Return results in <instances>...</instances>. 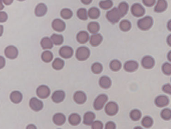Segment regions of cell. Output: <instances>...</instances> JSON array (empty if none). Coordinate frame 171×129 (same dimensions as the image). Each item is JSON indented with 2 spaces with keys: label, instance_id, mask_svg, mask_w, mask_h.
Returning a JSON list of instances; mask_svg holds the SVG:
<instances>
[{
  "label": "cell",
  "instance_id": "6da1fadb",
  "mask_svg": "<svg viewBox=\"0 0 171 129\" xmlns=\"http://www.w3.org/2000/svg\"><path fill=\"white\" fill-rule=\"evenodd\" d=\"M153 24V18L150 16L144 17L142 19H139L137 23L138 27L143 31L148 30V29H149L152 27Z\"/></svg>",
  "mask_w": 171,
  "mask_h": 129
},
{
  "label": "cell",
  "instance_id": "7a4b0ae2",
  "mask_svg": "<svg viewBox=\"0 0 171 129\" xmlns=\"http://www.w3.org/2000/svg\"><path fill=\"white\" fill-rule=\"evenodd\" d=\"M122 18L121 15L118 12V9L117 8H114L110 10L106 13V18L108 20L112 23H116L119 22L120 18Z\"/></svg>",
  "mask_w": 171,
  "mask_h": 129
},
{
  "label": "cell",
  "instance_id": "3957f363",
  "mask_svg": "<svg viewBox=\"0 0 171 129\" xmlns=\"http://www.w3.org/2000/svg\"><path fill=\"white\" fill-rule=\"evenodd\" d=\"M108 101V97L105 94H100L99 95L94 102V107L95 108V110L96 111H100L104 107L105 105V104Z\"/></svg>",
  "mask_w": 171,
  "mask_h": 129
},
{
  "label": "cell",
  "instance_id": "277c9868",
  "mask_svg": "<svg viewBox=\"0 0 171 129\" xmlns=\"http://www.w3.org/2000/svg\"><path fill=\"white\" fill-rule=\"evenodd\" d=\"M76 56L78 60L80 61L86 60V59H87L90 56V50L86 47H80L77 49Z\"/></svg>",
  "mask_w": 171,
  "mask_h": 129
},
{
  "label": "cell",
  "instance_id": "5b68a950",
  "mask_svg": "<svg viewBox=\"0 0 171 129\" xmlns=\"http://www.w3.org/2000/svg\"><path fill=\"white\" fill-rule=\"evenodd\" d=\"M5 56L10 59H16L18 56V50L16 47L13 46H9L6 48L4 51Z\"/></svg>",
  "mask_w": 171,
  "mask_h": 129
},
{
  "label": "cell",
  "instance_id": "8992f818",
  "mask_svg": "<svg viewBox=\"0 0 171 129\" xmlns=\"http://www.w3.org/2000/svg\"><path fill=\"white\" fill-rule=\"evenodd\" d=\"M118 111V107L115 102H110L105 106V112L109 116H114L117 115Z\"/></svg>",
  "mask_w": 171,
  "mask_h": 129
},
{
  "label": "cell",
  "instance_id": "52a82bcc",
  "mask_svg": "<svg viewBox=\"0 0 171 129\" xmlns=\"http://www.w3.org/2000/svg\"><path fill=\"white\" fill-rule=\"evenodd\" d=\"M131 12L135 17H142L145 13V9L140 4L134 3L131 8Z\"/></svg>",
  "mask_w": 171,
  "mask_h": 129
},
{
  "label": "cell",
  "instance_id": "ba28073f",
  "mask_svg": "<svg viewBox=\"0 0 171 129\" xmlns=\"http://www.w3.org/2000/svg\"><path fill=\"white\" fill-rule=\"evenodd\" d=\"M29 106L33 111L38 112L41 111L43 108V103L42 101H40L36 98H32L31 100L29 101Z\"/></svg>",
  "mask_w": 171,
  "mask_h": 129
},
{
  "label": "cell",
  "instance_id": "9c48e42d",
  "mask_svg": "<svg viewBox=\"0 0 171 129\" xmlns=\"http://www.w3.org/2000/svg\"><path fill=\"white\" fill-rule=\"evenodd\" d=\"M36 94L39 98L44 99L49 96L50 90L46 86H40L37 89Z\"/></svg>",
  "mask_w": 171,
  "mask_h": 129
},
{
  "label": "cell",
  "instance_id": "30bf717a",
  "mask_svg": "<svg viewBox=\"0 0 171 129\" xmlns=\"http://www.w3.org/2000/svg\"><path fill=\"white\" fill-rule=\"evenodd\" d=\"M52 26L55 31L61 32H63L65 28H66V24H65V23L62 20H61V19H56L53 21L52 23Z\"/></svg>",
  "mask_w": 171,
  "mask_h": 129
},
{
  "label": "cell",
  "instance_id": "8fae6325",
  "mask_svg": "<svg viewBox=\"0 0 171 129\" xmlns=\"http://www.w3.org/2000/svg\"><path fill=\"white\" fill-rule=\"evenodd\" d=\"M60 55L63 58H70L73 56L74 51L72 48L69 46H64L60 48Z\"/></svg>",
  "mask_w": 171,
  "mask_h": 129
},
{
  "label": "cell",
  "instance_id": "7c38bea8",
  "mask_svg": "<svg viewBox=\"0 0 171 129\" xmlns=\"http://www.w3.org/2000/svg\"><path fill=\"white\" fill-rule=\"evenodd\" d=\"M138 64L136 61H128L124 64V68L127 72H134L138 69Z\"/></svg>",
  "mask_w": 171,
  "mask_h": 129
},
{
  "label": "cell",
  "instance_id": "4fadbf2b",
  "mask_svg": "<svg viewBox=\"0 0 171 129\" xmlns=\"http://www.w3.org/2000/svg\"><path fill=\"white\" fill-rule=\"evenodd\" d=\"M47 12V6L44 3H39L35 9V14L37 17H42Z\"/></svg>",
  "mask_w": 171,
  "mask_h": 129
},
{
  "label": "cell",
  "instance_id": "5bb4252c",
  "mask_svg": "<svg viewBox=\"0 0 171 129\" xmlns=\"http://www.w3.org/2000/svg\"><path fill=\"white\" fill-rule=\"evenodd\" d=\"M74 100L78 105H82L86 101V96L81 91H78L74 94Z\"/></svg>",
  "mask_w": 171,
  "mask_h": 129
},
{
  "label": "cell",
  "instance_id": "9a60e30c",
  "mask_svg": "<svg viewBox=\"0 0 171 129\" xmlns=\"http://www.w3.org/2000/svg\"><path fill=\"white\" fill-rule=\"evenodd\" d=\"M10 100L14 104H19L22 102L23 99L22 94L19 91H13L10 94Z\"/></svg>",
  "mask_w": 171,
  "mask_h": 129
},
{
  "label": "cell",
  "instance_id": "2e32d148",
  "mask_svg": "<svg viewBox=\"0 0 171 129\" xmlns=\"http://www.w3.org/2000/svg\"><path fill=\"white\" fill-rule=\"evenodd\" d=\"M142 65L146 69H150L154 66V59L150 56H145L142 60Z\"/></svg>",
  "mask_w": 171,
  "mask_h": 129
},
{
  "label": "cell",
  "instance_id": "e0dca14e",
  "mask_svg": "<svg viewBox=\"0 0 171 129\" xmlns=\"http://www.w3.org/2000/svg\"><path fill=\"white\" fill-rule=\"evenodd\" d=\"M65 98V93L62 90H57L54 92L52 94V99L56 103H60L62 102Z\"/></svg>",
  "mask_w": 171,
  "mask_h": 129
},
{
  "label": "cell",
  "instance_id": "ac0fdd59",
  "mask_svg": "<svg viewBox=\"0 0 171 129\" xmlns=\"http://www.w3.org/2000/svg\"><path fill=\"white\" fill-rule=\"evenodd\" d=\"M169 103V100L167 96H158L155 100V104L158 107H164L167 106Z\"/></svg>",
  "mask_w": 171,
  "mask_h": 129
},
{
  "label": "cell",
  "instance_id": "d6986e66",
  "mask_svg": "<svg viewBox=\"0 0 171 129\" xmlns=\"http://www.w3.org/2000/svg\"><path fill=\"white\" fill-rule=\"evenodd\" d=\"M102 41V36L99 34H94L90 38V43L92 46H98Z\"/></svg>",
  "mask_w": 171,
  "mask_h": 129
},
{
  "label": "cell",
  "instance_id": "ffe728a7",
  "mask_svg": "<svg viewBox=\"0 0 171 129\" xmlns=\"http://www.w3.org/2000/svg\"><path fill=\"white\" fill-rule=\"evenodd\" d=\"M167 8V3L165 0H158L154 8V11L157 13H161Z\"/></svg>",
  "mask_w": 171,
  "mask_h": 129
},
{
  "label": "cell",
  "instance_id": "44dd1931",
  "mask_svg": "<svg viewBox=\"0 0 171 129\" xmlns=\"http://www.w3.org/2000/svg\"><path fill=\"white\" fill-rule=\"evenodd\" d=\"M53 121L56 125L61 126L66 122V117L61 113H57L53 117Z\"/></svg>",
  "mask_w": 171,
  "mask_h": 129
},
{
  "label": "cell",
  "instance_id": "7402d4cb",
  "mask_svg": "<svg viewBox=\"0 0 171 129\" xmlns=\"http://www.w3.org/2000/svg\"><path fill=\"white\" fill-rule=\"evenodd\" d=\"M95 119V115L93 112H88L84 116V125H91Z\"/></svg>",
  "mask_w": 171,
  "mask_h": 129
},
{
  "label": "cell",
  "instance_id": "603a6c76",
  "mask_svg": "<svg viewBox=\"0 0 171 129\" xmlns=\"http://www.w3.org/2000/svg\"><path fill=\"white\" fill-rule=\"evenodd\" d=\"M77 40L80 44L86 43L89 39V35L86 32L82 31L78 34L77 35Z\"/></svg>",
  "mask_w": 171,
  "mask_h": 129
},
{
  "label": "cell",
  "instance_id": "cb8c5ba5",
  "mask_svg": "<svg viewBox=\"0 0 171 129\" xmlns=\"http://www.w3.org/2000/svg\"><path fill=\"white\" fill-rule=\"evenodd\" d=\"M99 84L100 86L102 88L107 89L109 88L110 86H111V80L107 76H102L100 79Z\"/></svg>",
  "mask_w": 171,
  "mask_h": 129
},
{
  "label": "cell",
  "instance_id": "d4e9b609",
  "mask_svg": "<svg viewBox=\"0 0 171 129\" xmlns=\"http://www.w3.org/2000/svg\"><path fill=\"white\" fill-rule=\"evenodd\" d=\"M41 46L44 49H51L53 47V43L51 40V39L47 37L44 38L41 40Z\"/></svg>",
  "mask_w": 171,
  "mask_h": 129
},
{
  "label": "cell",
  "instance_id": "484cf974",
  "mask_svg": "<svg viewBox=\"0 0 171 129\" xmlns=\"http://www.w3.org/2000/svg\"><path fill=\"white\" fill-rule=\"evenodd\" d=\"M80 121H81V118H80V116L77 114H72V115L69 116V122L70 125L73 126H76L79 125Z\"/></svg>",
  "mask_w": 171,
  "mask_h": 129
},
{
  "label": "cell",
  "instance_id": "4316f807",
  "mask_svg": "<svg viewBox=\"0 0 171 129\" xmlns=\"http://www.w3.org/2000/svg\"><path fill=\"white\" fill-rule=\"evenodd\" d=\"M118 12H120L121 16H124L128 11V5L126 2H121L118 6Z\"/></svg>",
  "mask_w": 171,
  "mask_h": 129
},
{
  "label": "cell",
  "instance_id": "83f0119b",
  "mask_svg": "<svg viewBox=\"0 0 171 129\" xmlns=\"http://www.w3.org/2000/svg\"><path fill=\"white\" fill-rule=\"evenodd\" d=\"M64 66V62L62 59L60 58H56L54 59V61L52 63V67L54 69L56 70H62Z\"/></svg>",
  "mask_w": 171,
  "mask_h": 129
},
{
  "label": "cell",
  "instance_id": "f1b7e54d",
  "mask_svg": "<svg viewBox=\"0 0 171 129\" xmlns=\"http://www.w3.org/2000/svg\"><path fill=\"white\" fill-rule=\"evenodd\" d=\"M51 40L52 43L55 45H61L64 42V38L62 35H59V34H53L51 37Z\"/></svg>",
  "mask_w": 171,
  "mask_h": 129
},
{
  "label": "cell",
  "instance_id": "f546056e",
  "mask_svg": "<svg viewBox=\"0 0 171 129\" xmlns=\"http://www.w3.org/2000/svg\"><path fill=\"white\" fill-rule=\"evenodd\" d=\"M88 16L93 19H97L100 16V11L96 8H92L89 9Z\"/></svg>",
  "mask_w": 171,
  "mask_h": 129
},
{
  "label": "cell",
  "instance_id": "4dcf8cb0",
  "mask_svg": "<svg viewBox=\"0 0 171 129\" xmlns=\"http://www.w3.org/2000/svg\"><path fill=\"white\" fill-rule=\"evenodd\" d=\"M88 31L92 34H96L100 29V26L97 22H91L88 25Z\"/></svg>",
  "mask_w": 171,
  "mask_h": 129
},
{
  "label": "cell",
  "instance_id": "1f68e13d",
  "mask_svg": "<svg viewBox=\"0 0 171 129\" xmlns=\"http://www.w3.org/2000/svg\"><path fill=\"white\" fill-rule=\"evenodd\" d=\"M122 67V64L118 60H117V59H114V60H112L110 64V68L112 71L117 72L120 70V68Z\"/></svg>",
  "mask_w": 171,
  "mask_h": 129
},
{
  "label": "cell",
  "instance_id": "d6a6232c",
  "mask_svg": "<svg viewBox=\"0 0 171 129\" xmlns=\"http://www.w3.org/2000/svg\"><path fill=\"white\" fill-rule=\"evenodd\" d=\"M120 29L123 32H127L131 28V23L128 20H122L120 23Z\"/></svg>",
  "mask_w": 171,
  "mask_h": 129
},
{
  "label": "cell",
  "instance_id": "836d02e7",
  "mask_svg": "<svg viewBox=\"0 0 171 129\" xmlns=\"http://www.w3.org/2000/svg\"><path fill=\"white\" fill-rule=\"evenodd\" d=\"M60 15L63 19H70L72 16H73V13L70 10V9L68 8H64L61 11V13H60Z\"/></svg>",
  "mask_w": 171,
  "mask_h": 129
},
{
  "label": "cell",
  "instance_id": "e575fe53",
  "mask_svg": "<svg viewBox=\"0 0 171 129\" xmlns=\"http://www.w3.org/2000/svg\"><path fill=\"white\" fill-rule=\"evenodd\" d=\"M53 58V54L49 51H45L42 54V59L45 62H49Z\"/></svg>",
  "mask_w": 171,
  "mask_h": 129
},
{
  "label": "cell",
  "instance_id": "d590c367",
  "mask_svg": "<svg viewBox=\"0 0 171 129\" xmlns=\"http://www.w3.org/2000/svg\"><path fill=\"white\" fill-rule=\"evenodd\" d=\"M77 16L82 20H86L88 18V13L86 9L84 8H80L77 12Z\"/></svg>",
  "mask_w": 171,
  "mask_h": 129
},
{
  "label": "cell",
  "instance_id": "8d00e7d4",
  "mask_svg": "<svg viewBox=\"0 0 171 129\" xmlns=\"http://www.w3.org/2000/svg\"><path fill=\"white\" fill-rule=\"evenodd\" d=\"M113 3L111 0H104L99 3V6L103 9H108L112 7Z\"/></svg>",
  "mask_w": 171,
  "mask_h": 129
},
{
  "label": "cell",
  "instance_id": "74e56055",
  "mask_svg": "<svg viewBox=\"0 0 171 129\" xmlns=\"http://www.w3.org/2000/svg\"><path fill=\"white\" fill-rule=\"evenodd\" d=\"M130 118L134 121H137L141 118V112L138 110H133L130 113Z\"/></svg>",
  "mask_w": 171,
  "mask_h": 129
},
{
  "label": "cell",
  "instance_id": "f35d334b",
  "mask_svg": "<svg viewBox=\"0 0 171 129\" xmlns=\"http://www.w3.org/2000/svg\"><path fill=\"white\" fill-rule=\"evenodd\" d=\"M92 71L94 73L98 74L100 73H101L102 71V66L101 64L100 63H94L92 64Z\"/></svg>",
  "mask_w": 171,
  "mask_h": 129
},
{
  "label": "cell",
  "instance_id": "ab89813d",
  "mask_svg": "<svg viewBox=\"0 0 171 129\" xmlns=\"http://www.w3.org/2000/svg\"><path fill=\"white\" fill-rule=\"evenodd\" d=\"M153 119L149 117V116H146L144 117L142 121V125L143 126H144L145 128H149L153 125Z\"/></svg>",
  "mask_w": 171,
  "mask_h": 129
},
{
  "label": "cell",
  "instance_id": "60d3db41",
  "mask_svg": "<svg viewBox=\"0 0 171 129\" xmlns=\"http://www.w3.org/2000/svg\"><path fill=\"white\" fill-rule=\"evenodd\" d=\"M161 117L164 120H170L171 118V111L170 109L165 108L161 112Z\"/></svg>",
  "mask_w": 171,
  "mask_h": 129
},
{
  "label": "cell",
  "instance_id": "b9f144b4",
  "mask_svg": "<svg viewBox=\"0 0 171 129\" xmlns=\"http://www.w3.org/2000/svg\"><path fill=\"white\" fill-rule=\"evenodd\" d=\"M163 72H164L166 75H170L171 74V65L169 63H165L163 64V68H162Z\"/></svg>",
  "mask_w": 171,
  "mask_h": 129
},
{
  "label": "cell",
  "instance_id": "7bdbcfd3",
  "mask_svg": "<svg viewBox=\"0 0 171 129\" xmlns=\"http://www.w3.org/2000/svg\"><path fill=\"white\" fill-rule=\"evenodd\" d=\"M8 16L6 12H0V23H4L8 20Z\"/></svg>",
  "mask_w": 171,
  "mask_h": 129
},
{
  "label": "cell",
  "instance_id": "ee69618b",
  "mask_svg": "<svg viewBox=\"0 0 171 129\" xmlns=\"http://www.w3.org/2000/svg\"><path fill=\"white\" fill-rule=\"evenodd\" d=\"M92 128L93 129H101L103 128V125L100 121H94L92 124Z\"/></svg>",
  "mask_w": 171,
  "mask_h": 129
},
{
  "label": "cell",
  "instance_id": "f6af8a7d",
  "mask_svg": "<svg viewBox=\"0 0 171 129\" xmlns=\"http://www.w3.org/2000/svg\"><path fill=\"white\" fill-rule=\"evenodd\" d=\"M143 3L147 7H152L155 3V0H142Z\"/></svg>",
  "mask_w": 171,
  "mask_h": 129
},
{
  "label": "cell",
  "instance_id": "bcb514c9",
  "mask_svg": "<svg viewBox=\"0 0 171 129\" xmlns=\"http://www.w3.org/2000/svg\"><path fill=\"white\" fill-rule=\"evenodd\" d=\"M163 90L165 93L170 94H171V86L169 84H165V85L163 87Z\"/></svg>",
  "mask_w": 171,
  "mask_h": 129
},
{
  "label": "cell",
  "instance_id": "7dc6e473",
  "mask_svg": "<svg viewBox=\"0 0 171 129\" xmlns=\"http://www.w3.org/2000/svg\"><path fill=\"white\" fill-rule=\"evenodd\" d=\"M105 128L106 129H114L116 128V125L113 122H108L106 125Z\"/></svg>",
  "mask_w": 171,
  "mask_h": 129
},
{
  "label": "cell",
  "instance_id": "c3c4849f",
  "mask_svg": "<svg viewBox=\"0 0 171 129\" xmlns=\"http://www.w3.org/2000/svg\"><path fill=\"white\" fill-rule=\"evenodd\" d=\"M5 66H6V59L3 56H0V70L3 68Z\"/></svg>",
  "mask_w": 171,
  "mask_h": 129
},
{
  "label": "cell",
  "instance_id": "681fc988",
  "mask_svg": "<svg viewBox=\"0 0 171 129\" xmlns=\"http://www.w3.org/2000/svg\"><path fill=\"white\" fill-rule=\"evenodd\" d=\"M2 1L5 5H6V6H9V5H11L13 3V0H2Z\"/></svg>",
  "mask_w": 171,
  "mask_h": 129
},
{
  "label": "cell",
  "instance_id": "f907efd6",
  "mask_svg": "<svg viewBox=\"0 0 171 129\" xmlns=\"http://www.w3.org/2000/svg\"><path fill=\"white\" fill-rule=\"evenodd\" d=\"M81 2L84 5H88L92 2V0H81Z\"/></svg>",
  "mask_w": 171,
  "mask_h": 129
},
{
  "label": "cell",
  "instance_id": "816d5d0a",
  "mask_svg": "<svg viewBox=\"0 0 171 129\" xmlns=\"http://www.w3.org/2000/svg\"><path fill=\"white\" fill-rule=\"evenodd\" d=\"M3 27L0 25V37L3 35Z\"/></svg>",
  "mask_w": 171,
  "mask_h": 129
},
{
  "label": "cell",
  "instance_id": "f5cc1de1",
  "mask_svg": "<svg viewBox=\"0 0 171 129\" xmlns=\"http://www.w3.org/2000/svg\"><path fill=\"white\" fill-rule=\"evenodd\" d=\"M3 8H4V6L3 4V2H2V0H0V11L3 10Z\"/></svg>",
  "mask_w": 171,
  "mask_h": 129
},
{
  "label": "cell",
  "instance_id": "db71d44e",
  "mask_svg": "<svg viewBox=\"0 0 171 129\" xmlns=\"http://www.w3.org/2000/svg\"><path fill=\"white\" fill-rule=\"evenodd\" d=\"M170 39H171V36L169 35L168 38H167V42L169 46H171V42H170Z\"/></svg>",
  "mask_w": 171,
  "mask_h": 129
},
{
  "label": "cell",
  "instance_id": "11a10c76",
  "mask_svg": "<svg viewBox=\"0 0 171 129\" xmlns=\"http://www.w3.org/2000/svg\"><path fill=\"white\" fill-rule=\"evenodd\" d=\"M27 128H36V127L35 126H34V125H31L28 126Z\"/></svg>",
  "mask_w": 171,
  "mask_h": 129
},
{
  "label": "cell",
  "instance_id": "9f6ffc18",
  "mask_svg": "<svg viewBox=\"0 0 171 129\" xmlns=\"http://www.w3.org/2000/svg\"><path fill=\"white\" fill-rule=\"evenodd\" d=\"M170 54H171V52H169L168 54V60L169 61H171V58H170Z\"/></svg>",
  "mask_w": 171,
  "mask_h": 129
},
{
  "label": "cell",
  "instance_id": "6f0895ef",
  "mask_svg": "<svg viewBox=\"0 0 171 129\" xmlns=\"http://www.w3.org/2000/svg\"><path fill=\"white\" fill-rule=\"evenodd\" d=\"M170 22H171V21L170 20V21L168 22V29H169V30H170V31L171 30V28H170Z\"/></svg>",
  "mask_w": 171,
  "mask_h": 129
},
{
  "label": "cell",
  "instance_id": "680465c9",
  "mask_svg": "<svg viewBox=\"0 0 171 129\" xmlns=\"http://www.w3.org/2000/svg\"><path fill=\"white\" fill-rule=\"evenodd\" d=\"M18 1H19V2H23V1H25V0H18Z\"/></svg>",
  "mask_w": 171,
  "mask_h": 129
}]
</instances>
